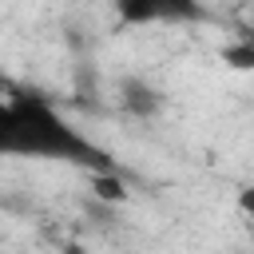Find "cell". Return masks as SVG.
<instances>
[{
  "mask_svg": "<svg viewBox=\"0 0 254 254\" xmlns=\"http://www.w3.org/2000/svg\"><path fill=\"white\" fill-rule=\"evenodd\" d=\"M0 155L12 159H52V163H71L83 167L87 175L99 171H119L95 139L79 135L60 107L44 91H8L0 103Z\"/></svg>",
  "mask_w": 254,
  "mask_h": 254,
  "instance_id": "1",
  "label": "cell"
},
{
  "mask_svg": "<svg viewBox=\"0 0 254 254\" xmlns=\"http://www.w3.org/2000/svg\"><path fill=\"white\" fill-rule=\"evenodd\" d=\"M119 107H123L127 115H135V119H151V115H159L163 95H159V87L147 83L143 75H127V79L119 83Z\"/></svg>",
  "mask_w": 254,
  "mask_h": 254,
  "instance_id": "2",
  "label": "cell"
},
{
  "mask_svg": "<svg viewBox=\"0 0 254 254\" xmlns=\"http://www.w3.org/2000/svg\"><path fill=\"white\" fill-rule=\"evenodd\" d=\"M119 20L123 24H155V20H163V0H127V4H119Z\"/></svg>",
  "mask_w": 254,
  "mask_h": 254,
  "instance_id": "3",
  "label": "cell"
},
{
  "mask_svg": "<svg viewBox=\"0 0 254 254\" xmlns=\"http://www.w3.org/2000/svg\"><path fill=\"white\" fill-rule=\"evenodd\" d=\"M91 190L99 202H127V183L119 179V171H99L91 175Z\"/></svg>",
  "mask_w": 254,
  "mask_h": 254,
  "instance_id": "4",
  "label": "cell"
},
{
  "mask_svg": "<svg viewBox=\"0 0 254 254\" xmlns=\"http://www.w3.org/2000/svg\"><path fill=\"white\" fill-rule=\"evenodd\" d=\"M218 60L234 71H254V40H234L218 48Z\"/></svg>",
  "mask_w": 254,
  "mask_h": 254,
  "instance_id": "5",
  "label": "cell"
},
{
  "mask_svg": "<svg viewBox=\"0 0 254 254\" xmlns=\"http://www.w3.org/2000/svg\"><path fill=\"white\" fill-rule=\"evenodd\" d=\"M56 254H87V250H83V246H79V242H64V246H60V250H56Z\"/></svg>",
  "mask_w": 254,
  "mask_h": 254,
  "instance_id": "6",
  "label": "cell"
}]
</instances>
